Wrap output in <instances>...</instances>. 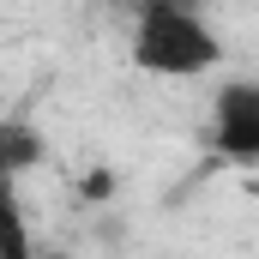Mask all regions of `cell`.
I'll return each mask as SVG.
<instances>
[{
    "label": "cell",
    "mask_w": 259,
    "mask_h": 259,
    "mask_svg": "<svg viewBox=\"0 0 259 259\" xmlns=\"http://www.w3.org/2000/svg\"><path fill=\"white\" fill-rule=\"evenodd\" d=\"M127 49L151 78H199L223 61V36L199 0H133Z\"/></svg>",
    "instance_id": "cell-1"
},
{
    "label": "cell",
    "mask_w": 259,
    "mask_h": 259,
    "mask_svg": "<svg viewBox=\"0 0 259 259\" xmlns=\"http://www.w3.org/2000/svg\"><path fill=\"white\" fill-rule=\"evenodd\" d=\"M36 157H42V139L24 127V121H6V127H0V163H6L12 175H18V169H30Z\"/></svg>",
    "instance_id": "cell-3"
},
{
    "label": "cell",
    "mask_w": 259,
    "mask_h": 259,
    "mask_svg": "<svg viewBox=\"0 0 259 259\" xmlns=\"http://www.w3.org/2000/svg\"><path fill=\"white\" fill-rule=\"evenodd\" d=\"M42 259H61V253H42Z\"/></svg>",
    "instance_id": "cell-5"
},
{
    "label": "cell",
    "mask_w": 259,
    "mask_h": 259,
    "mask_svg": "<svg viewBox=\"0 0 259 259\" xmlns=\"http://www.w3.org/2000/svg\"><path fill=\"white\" fill-rule=\"evenodd\" d=\"M6 259H36V241L24 229V211L18 205H6Z\"/></svg>",
    "instance_id": "cell-4"
},
{
    "label": "cell",
    "mask_w": 259,
    "mask_h": 259,
    "mask_svg": "<svg viewBox=\"0 0 259 259\" xmlns=\"http://www.w3.org/2000/svg\"><path fill=\"white\" fill-rule=\"evenodd\" d=\"M205 145L223 163H259V78H223L211 97V121H205Z\"/></svg>",
    "instance_id": "cell-2"
}]
</instances>
